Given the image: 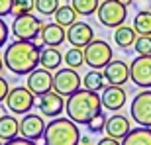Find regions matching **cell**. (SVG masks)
Returning <instances> with one entry per match:
<instances>
[{
	"mask_svg": "<svg viewBox=\"0 0 151 145\" xmlns=\"http://www.w3.org/2000/svg\"><path fill=\"white\" fill-rule=\"evenodd\" d=\"M41 47L34 41L16 39L4 49V65L14 75H29L39 65Z\"/></svg>",
	"mask_w": 151,
	"mask_h": 145,
	"instance_id": "1",
	"label": "cell"
},
{
	"mask_svg": "<svg viewBox=\"0 0 151 145\" xmlns=\"http://www.w3.org/2000/svg\"><path fill=\"white\" fill-rule=\"evenodd\" d=\"M35 104V94L28 86H14L10 88V94L6 98V108L12 112V114H18V116H24L32 112Z\"/></svg>",
	"mask_w": 151,
	"mask_h": 145,
	"instance_id": "6",
	"label": "cell"
},
{
	"mask_svg": "<svg viewBox=\"0 0 151 145\" xmlns=\"http://www.w3.org/2000/svg\"><path fill=\"white\" fill-rule=\"evenodd\" d=\"M65 65L71 67V69H78V67H83V65H86L83 47H71V49L65 53Z\"/></svg>",
	"mask_w": 151,
	"mask_h": 145,
	"instance_id": "26",
	"label": "cell"
},
{
	"mask_svg": "<svg viewBox=\"0 0 151 145\" xmlns=\"http://www.w3.org/2000/svg\"><path fill=\"white\" fill-rule=\"evenodd\" d=\"M106 120H108V118L100 112V114H96V116L92 118L88 123H86V128H88L90 134H100V131H104V129H106Z\"/></svg>",
	"mask_w": 151,
	"mask_h": 145,
	"instance_id": "30",
	"label": "cell"
},
{
	"mask_svg": "<svg viewBox=\"0 0 151 145\" xmlns=\"http://www.w3.org/2000/svg\"><path fill=\"white\" fill-rule=\"evenodd\" d=\"M34 8H35V0H14L12 14H14V18H18L24 16V14H32Z\"/></svg>",
	"mask_w": 151,
	"mask_h": 145,
	"instance_id": "29",
	"label": "cell"
},
{
	"mask_svg": "<svg viewBox=\"0 0 151 145\" xmlns=\"http://www.w3.org/2000/svg\"><path fill=\"white\" fill-rule=\"evenodd\" d=\"M71 4L77 10L78 16H90V14L98 12V8H100L98 0H71Z\"/></svg>",
	"mask_w": 151,
	"mask_h": 145,
	"instance_id": "27",
	"label": "cell"
},
{
	"mask_svg": "<svg viewBox=\"0 0 151 145\" xmlns=\"http://www.w3.org/2000/svg\"><path fill=\"white\" fill-rule=\"evenodd\" d=\"M81 143H83V145H90V137H88V135L81 137Z\"/></svg>",
	"mask_w": 151,
	"mask_h": 145,
	"instance_id": "37",
	"label": "cell"
},
{
	"mask_svg": "<svg viewBox=\"0 0 151 145\" xmlns=\"http://www.w3.org/2000/svg\"><path fill=\"white\" fill-rule=\"evenodd\" d=\"M78 145H83V143H78Z\"/></svg>",
	"mask_w": 151,
	"mask_h": 145,
	"instance_id": "41",
	"label": "cell"
},
{
	"mask_svg": "<svg viewBox=\"0 0 151 145\" xmlns=\"http://www.w3.org/2000/svg\"><path fill=\"white\" fill-rule=\"evenodd\" d=\"M77 10L73 8V4H61L59 8H57V12L53 14V18H55V22L59 24V26H63V28L67 29L71 28L75 22H77Z\"/></svg>",
	"mask_w": 151,
	"mask_h": 145,
	"instance_id": "24",
	"label": "cell"
},
{
	"mask_svg": "<svg viewBox=\"0 0 151 145\" xmlns=\"http://www.w3.org/2000/svg\"><path fill=\"white\" fill-rule=\"evenodd\" d=\"M81 86H83V78L78 77V72L71 67L59 69L53 75V90H57L61 96H67L69 98L77 90H81Z\"/></svg>",
	"mask_w": 151,
	"mask_h": 145,
	"instance_id": "8",
	"label": "cell"
},
{
	"mask_svg": "<svg viewBox=\"0 0 151 145\" xmlns=\"http://www.w3.org/2000/svg\"><path fill=\"white\" fill-rule=\"evenodd\" d=\"M59 6V0H35V10L41 16H53Z\"/></svg>",
	"mask_w": 151,
	"mask_h": 145,
	"instance_id": "28",
	"label": "cell"
},
{
	"mask_svg": "<svg viewBox=\"0 0 151 145\" xmlns=\"http://www.w3.org/2000/svg\"><path fill=\"white\" fill-rule=\"evenodd\" d=\"M65 61V55H61V51L57 47H41V55H39V67L47 69V71H59L61 63Z\"/></svg>",
	"mask_w": 151,
	"mask_h": 145,
	"instance_id": "19",
	"label": "cell"
},
{
	"mask_svg": "<svg viewBox=\"0 0 151 145\" xmlns=\"http://www.w3.org/2000/svg\"><path fill=\"white\" fill-rule=\"evenodd\" d=\"M20 135V122L10 114L0 116V139L2 141H10L14 137Z\"/></svg>",
	"mask_w": 151,
	"mask_h": 145,
	"instance_id": "20",
	"label": "cell"
},
{
	"mask_svg": "<svg viewBox=\"0 0 151 145\" xmlns=\"http://www.w3.org/2000/svg\"><path fill=\"white\" fill-rule=\"evenodd\" d=\"M102 72H104V78H106L108 84L122 86V84H126L129 80V65L120 61V59H112L106 67L102 69Z\"/></svg>",
	"mask_w": 151,
	"mask_h": 145,
	"instance_id": "16",
	"label": "cell"
},
{
	"mask_svg": "<svg viewBox=\"0 0 151 145\" xmlns=\"http://www.w3.org/2000/svg\"><path fill=\"white\" fill-rule=\"evenodd\" d=\"M96 145H122V141L116 139V137H110V135H106V137L98 139V143H96Z\"/></svg>",
	"mask_w": 151,
	"mask_h": 145,
	"instance_id": "36",
	"label": "cell"
},
{
	"mask_svg": "<svg viewBox=\"0 0 151 145\" xmlns=\"http://www.w3.org/2000/svg\"><path fill=\"white\" fill-rule=\"evenodd\" d=\"M45 128H47V123L43 122V118L39 114H34V112L24 114V118L20 120V135L26 139L32 141L41 139L45 135Z\"/></svg>",
	"mask_w": 151,
	"mask_h": 145,
	"instance_id": "11",
	"label": "cell"
},
{
	"mask_svg": "<svg viewBox=\"0 0 151 145\" xmlns=\"http://www.w3.org/2000/svg\"><path fill=\"white\" fill-rule=\"evenodd\" d=\"M134 49L137 51V55H151V35H137Z\"/></svg>",
	"mask_w": 151,
	"mask_h": 145,
	"instance_id": "31",
	"label": "cell"
},
{
	"mask_svg": "<svg viewBox=\"0 0 151 145\" xmlns=\"http://www.w3.org/2000/svg\"><path fill=\"white\" fill-rule=\"evenodd\" d=\"M6 65H4V59H2V57H0V72H2V69H4Z\"/></svg>",
	"mask_w": 151,
	"mask_h": 145,
	"instance_id": "38",
	"label": "cell"
},
{
	"mask_svg": "<svg viewBox=\"0 0 151 145\" xmlns=\"http://www.w3.org/2000/svg\"><path fill=\"white\" fill-rule=\"evenodd\" d=\"M106 86V78H104V72H100L98 69H90L83 78V88L92 90V92H100Z\"/></svg>",
	"mask_w": 151,
	"mask_h": 145,
	"instance_id": "23",
	"label": "cell"
},
{
	"mask_svg": "<svg viewBox=\"0 0 151 145\" xmlns=\"http://www.w3.org/2000/svg\"><path fill=\"white\" fill-rule=\"evenodd\" d=\"M112 57H114V51H112V47H110V43H106L104 39L94 37L86 47H84V61H86V65H88L90 69L102 71L108 63L112 61Z\"/></svg>",
	"mask_w": 151,
	"mask_h": 145,
	"instance_id": "5",
	"label": "cell"
},
{
	"mask_svg": "<svg viewBox=\"0 0 151 145\" xmlns=\"http://www.w3.org/2000/svg\"><path fill=\"white\" fill-rule=\"evenodd\" d=\"M41 39H43V45H47V47H59L67 39V29L63 26H59L57 22L45 24L41 28Z\"/></svg>",
	"mask_w": 151,
	"mask_h": 145,
	"instance_id": "18",
	"label": "cell"
},
{
	"mask_svg": "<svg viewBox=\"0 0 151 145\" xmlns=\"http://www.w3.org/2000/svg\"><path fill=\"white\" fill-rule=\"evenodd\" d=\"M8 35H10V29H8L6 22L0 18V47H4V43L8 41Z\"/></svg>",
	"mask_w": 151,
	"mask_h": 145,
	"instance_id": "34",
	"label": "cell"
},
{
	"mask_svg": "<svg viewBox=\"0 0 151 145\" xmlns=\"http://www.w3.org/2000/svg\"><path fill=\"white\" fill-rule=\"evenodd\" d=\"M65 98H63L57 90H49L45 92L43 96H39V102H37V110L41 112V116H47V118H59L65 112Z\"/></svg>",
	"mask_w": 151,
	"mask_h": 145,
	"instance_id": "12",
	"label": "cell"
},
{
	"mask_svg": "<svg viewBox=\"0 0 151 145\" xmlns=\"http://www.w3.org/2000/svg\"><path fill=\"white\" fill-rule=\"evenodd\" d=\"M98 22L106 28H120L124 26L126 18H128V6L122 4L120 0H102L100 8H98Z\"/></svg>",
	"mask_w": 151,
	"mask_h": 145,
	"instance_id": "4",
	"label": "cell"
},
{
	"mask_svg": "<svg viewBox=\"0 0 151 145\" xmlns=\"http://www.w3.org/2000/svg\"><path fill=\"white\" fill-rule=\"evenodd\" d=\"M94 39V29L86 22H75L71 28H67V41L73 47H86Z\"/></svg>",
	"mask_w": 151,
	"mask_h": 145,
	"instance_id": "14",
	"label": "cell"
},
{
	"mask_svg": "<svg viewBox=\"0 0 151 145\" xmlns=\"http://www.w3.org/2000/svg\"><path fill=\"white\" fill-rule=\"evenodd\" d=\"M65 110L73 122H77L78 126H86L96 114L102 112V98L98 96V92L81 88L67 98Z\"/></svg>",
	"mask_w": 151,
	"mask_h": 145,
	"instance_id": "2",
	"label": "cell"
},
{
	"mask_svg": "<svg viewBox=\"0 0 151 145\" xmlns=\"http://www.w3.org/2000/svg\"><path fill=\"white\" fill-rule=\"evenodd\" d=\"M129 116L137 126L151 128V90L143 88L141 92L134 96L132 106H129Z\"/></svg>",
	"mask_w": 151,
	"mask_h": 145,
	"instance_id": "9",
	"label": "cell"
},
{
	"mask_svg": "<svg viewBox=\"0 0 151 145\" xmlns=\"http://www.w3.org/2000/svg\"><path fill=\"white\" fill-rule=\"evenodd\" d=\"M129 129H132V126H129V118L124 116V114H112V116L106 120V131L110 137H116V139L122 141L126 135L129 134Z\"/></svg>",
	"mask_w": 151,
	"mask_h": 145,
	"instance_id": "17",
	"label": "cell"
},
{
	"mask_svg": "<svg viewBox=\"0 0 151 145\" xmlns=\"http://www.w3.org/2000/svg\"><path fill=\"white\" fill-rule=\"evenodd\" d=\"M135 39H137V32L134 29V26H132V28H129V26H120V28H116V32H114V43H116L120 49H129V47L135 43Z\"/></svg>",
	"mask_w": 151,
	"mask_h": 145,
	"instance_id": "22",
	"label": "cell"
},
{
	"mask_svg": "<svg viewBox=\"0 0 151 145\" xmlns=\"http://www.w3.org/2000/svg\"><path fill=\"white\" fill-rule=\"evenodd\" d=\"M12 8H14V0H0V18L12 14Z\"/></svg>",
	"mask_w": 151,
	"mask_h": 145,
	"instance_id": "33",
	"label": "cell"
},
{
	"mask_svg": "<svg viewBox=\"0 0 151 145\" xmlns=\"http://www.w3.org/2000/svg\"><path fill=\"white\" fill-rule=\"evenodd\" d=\"M4 145H37V141H32V139H26V137H14L10 141H4Z\"/></svg>",
	"mask_w": 151,
	"mask_h": 145,
	"instance_id": "35",
	"label": "cell"
},
{
	"mask_svg": "<svg viewBox=\"0 0 151 145\" xmlns=\"http://www.w3.org/2000/svg\"><path fill=\"white\" fill-rule=\"evenodd\" d=\"M45 24L41 22V18H35L34 14H24V16L14 18L12 24V34L16 39H26V41H34L35 35H39L41 28Z\"/></svg>",
	"mask_w": 151,
	"mask_h": 145,
	"instance_id": "7",
	"label": "cell"
},
{
	"mask_svg": "<svg viewBox=\"0 0 151 145\" xmlns=\"http://www.w3.org/2000/svg\"><path fill=\"white\" fill-rule=\"evenodd\" d=\"M100 98H102V108H104V110L118 112V110L124 108V104H126V100H128V94H126V90H124L122 86L108 84V86H104Z\"/></svg>",
	"mask_w": 151,
	"mask_h": 145,
	"instance_id": "15",
	"label": "cell"
},
{
	"mask_svg": "<svg viewBox=\"0 0 151 145\" xmlns=\"http://www.w3.org/2000/svg\"><path fill=\"white\" fill-rule=\"evenodd\" d=\"M45 145H78L81 143V131H78V123L73 122L71 118H53L43 135Z\"/></svg>",
	"mask_w": 151,
	"mask_h": 145,
	"instance_id": "3",
	"label": "cell"
},
{
	"mask_svg": "<svg viewBox=\"0 0 151 145\" xmlns=\"http://www.w3.org/2000/svg\"><path fill=\"white\" fill-rule=\"evenodd\" d=\"M0 145H4V143H2V139H0Z\"/></svg>",
	"mask_w": 151,
	"mask_h": 145,
	"instance_id": "40",
	"label": "cell"
},
{
	"mask_svg": "<svg viewBox=\"0 0 151 145\" xmlns=\"http://www.w3.org/2000/svg\"><path fill=\"white\" fill-rule=\"evenodd\" d=\"M129 78L139 88H151V55H137L129 63Z\"/></svg>",
	"mask_w": 151,
	"mask_h": 145,
	"instance_id": "10",
	"label": "cell"
},
{
	"mask_svg": "<svg viewBox=\"0 0 151 145\" xmlns=\"http://www.w3.org/2000/svg\"><path fill=\"white\" fill-rule=\"evenodd\" d=\"M134 29L137 32V35H151V12L149 10H141L135 14Z\"/></svg>",
	"mask_w": 151,
	"mask_h": 145,
	"instance_id": "25",
	"label": "cell"
},
{
	"mask_svg": "<svg viewBox=\"0 0 151 145\" xmlns=\"http://www.w3.org/2000/svg\"><path fill=\"white\" fill-rule=\"evenodd\" d=\"M8 94H10V84H8V80L4 77H0V104L6 102Z\"/></svg>",
	"mask_w": 151,
	"mask_h": 145,
	"instance_id": "32",
	"label": "cell"
},
{
	"mask_svg": "<svg viewBox=\"0 0 151 145\" xmlns=\"http://www.w3.org/2000/svg\"><path fill=\"white\" fill-rule=\"evenodd\" d=\"M26 86H28L35 96H43L45 92L53 90V75H51V71L39 67V69H35V71H32L28 75Z\"/></svg>",
	"mask_w": 151,
	"mask_h": 145,
	"instance_id": "13",
	"label": "cell"
},
{
	"mask_svg": "<svg viewBox=\"0 0 151 145\" xmlns=\"http://www.w3.org/2000/svg\"><path fill=\"white\" fill-rule=\"evenodd\" d=\"M122 145H151V128H132L129 134L122 139Z\"/></svg>",
	"mask_w": 151,
	"mask_h": 145,
	"instance_id": "21",
	"label": "cell"
},
{
	"mask_svg": "<svg viewBox=\"0 0 151 145\" xmlns=\"http://www.w3.org/2000/svg\"><path fill=\"white\" fill-rule=\"evenodd\" d=\"M120 2H122V4H126V6H129L132 2H134V0H120Z\"/></svg>",
	"mask_w": 151,
	"mask_h": 145,
	"instance_id": "39",
	"label": "cell"
}]
</instances>
